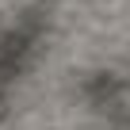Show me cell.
Masks as SVG:
<instances>
[{
	"mask_svg": "<svg viewBox=\"0 0 130 130\" xmlns=\"http://www.w3.org/2000/svg\"><path fill=\"white\" fill-rule=\"evenodd\" d=\"M46 27H50L46 8H31V12L19 15L12 27L0 31V107H4V100H8V84L35 61Z\"/></svg>",
	"mask_w": 130,
	"mask_h": 130,
	"instance_id": "obj_1",
	"label": "cell"
}]
</instances>
